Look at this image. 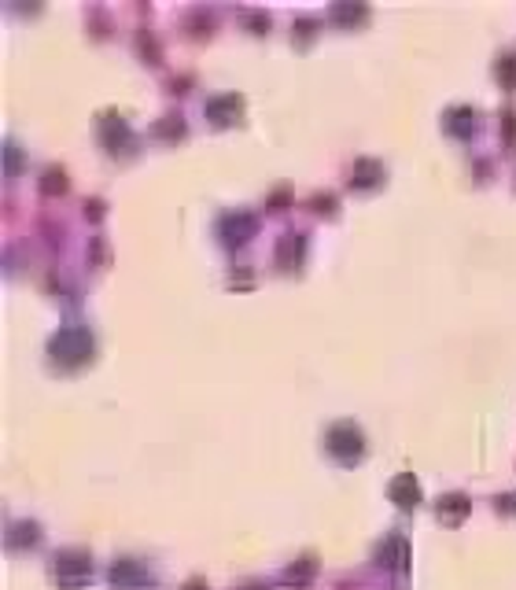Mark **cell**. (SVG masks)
<instances>
[{
    "instance_id": "3957f363",
    "label": "cell",
    "mask_w": 516,
    "mask_h": 590,
    "mask_svg": "<svg viewBox=\"0 0 516 590\" xmlns=\"http://www.w3.org/2000/svg\"><path fill=\"white\" fill-rule=\"evenodd\" d=\"M465 513H469V502H465L461 495H454V498L446 495V498H443V505H439V517H443V520H454V524H457Z\"/></svg>"
},
{
    "instance_id": "6da1fadb",
    "label": "cell",
    "mask_w": 516,
    "mask_h": 590,
    "mask_svg": "<svg viewBox=\"0 0 516 590\" xmlns=\"http://www.w3.org/2000/svg\"><path fill=\"white\" fill-rule=\"evenodd\" d=\"M328 450H336L343 462H354V457L365 454V439L354 432L350 424H336V428L328 432Z\"/></svg>"
},
{
    "instance_id": "7a4b0ae2",
    "label": "cell",
    "mask_w": 516,
    "mask_h": 590,
    "mask_svg": "<svg viewBox=\"0 0 516 590\" xmlns=\"http://www.w3.org/2000/svg\"><path fill=\"white\" fill-rule=\"evenodd\" d=\"M391 498H398L402 510H410V505L421 502V495H417V480L410 476V472H406V476H398V480L391 483Z\"/></svg>"
}]
</instances>
